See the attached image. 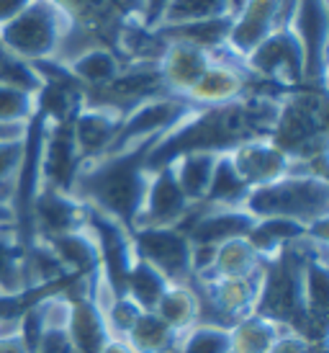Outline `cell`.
<instances>
[{"mask_svg":"<svg viewBox=\"0 0 329 353\" xmlns=\"http://www.w3.org/2000/svg\"><path fill=\"white\" fill-rule=\"evenodd\" d=\"M155 145H139L124 152H108L80 163L70 194L87 209L111 216L131 230L149 181L147 155Z\"/></svg>","mask_w":329,"mask_h":353,"instance_id":"1","label":"cell"},{"mask_svg":"<svg viewBox=\"0 0 329 353\" xmlns=\"http://www.w3.org/2000/svg\"><path fill=\"white\" fill-rule=\"evenodd\" d=\"M242 209L255 219H290L311 227L319 219H329V183L317 176H283L250 188Z\"/></svg>","mask_w":329,"mask_h":353,"instance_id":"2","label":"cell"},{"mask_svg":"<svg viewBox=\"0 0 329 353\" xmlns=\"http://www.w3.org/2000/svg\"><path fill=\"white\" fill-rule=\"evenodd\" d=\"M70 23L67 13L52 0H31L16 19L0 26V50L29 65L54 59Z\"/></svg>","mask_w":329,"mask_h":353,"instance_id":"3","label":"cell"},{"mask_svg":"<svg viewBox=\"0 0 329 353\" xmlns=\"http://www.w3.org/2000/svg\"><path fill=\"white\" fill-rule=\"evenodd\" d=\"M195 111L198 106H193L183 96H173V93H160V96L142 101L124 114L118 134L108 152H124V150L139 148V145H157L160 139L173 134L178 127H183Z\"/></svg>","mask_w":329,"mask_h":353,"instance_id":"4","label":"cell"},{"mask_svg":"<svg viewBox=\"0 0 329 353\" xmlns=\"http://www.w3.org/2000/svg\"><path fill=\"white\" fill-rule=\"evenodd\" d=\"M244 68L252 80H260L278 90L304 88V50L290 29L273 31L244 57Z\"/></svg>","mask_w":329,"mask_h":353,"instance_id":"5","label":"cell"},{"mask_svg":"<svg viewBox=\"0 0 329 353\" xmlns=\"http://www.w3.org/2000/svg\"><path fill=\"white\" fill-rule=\"evenodd\" d=\"M136 258L155 265L167 281H191V240L180 227H142L131 232Z\"/></svg>","mask_w":329,"mask_h":353,"instance_id":"6","label":"cell"},{"mask_svg":"<svg viewBox=\"0 0 329 353\" xmlns=\"http://www.w3.org/2000/svg\"><path fill=\"white\" fill-rule=\"evenodd\" d=\"M293 37L304 50V85L324 90L327 75V34H329V8L327 0H299V8L290 23Z\"/></svg>","mask_w":329,"mask_h":353,"instance_id":"7","label":"cell"},{"mask_svg":"<svg viewBox=\"0 0 329 353\" xmlns=\"http://www.w3.org/2000/svg\"><path fill=\"white\" fill-rule=\"evenodd\" d=\"M191 209L193 204L180 191L170 165H160L149 170L145 199L131 225V232L142 227H180L185 216L191 214Z\"/></svg>","mask_w":329,"mask_h":353,"instance_id":"8","label":"cell"},{"mask_svg":"<svg viewBox=\"0 0 329 353\" xmlns=\"http://www.w3.org/2000/svg\"><path fill=\"white\" fill-rule=\"evenodd\" d=\"M257 219L244 212L242 206H209L193 204L191 214L183 219V230L188 240L195 245H222L234 237H247Z\"/></svg>","mask_w":329,"mask_h":353,"instance_id":"9","label":"cell"},{"mask_svg":"<svg viewBox=\"0 0 329 353\" xmlns=\"http://www.w3.org/2000/svg\"><path fill=\"white\" fill-rule=\"evenodd\" d=\"M26 222H31L34 237L49 240V237L65 235V232L85 227L87 206L80 199L72 196L70 191H62V188L54 186H41L36 191L34 201H31Z\"/></svg>","mask_w":329,"mask_h":353,"instance_id":"10","label":"cell"},{"mask_svg":"<svg viewBox=\"0 0 329 353\" xmlns=\"http://www.w3.org/2000/svg\"><path fill=\"white\" fill-rule=\"evenodd\" d=\"M121 119L124 114L108 106H96V103H85V101L80 103L75 117L70 119V132H72V142H75L83 163L106 155L118 134Z\"/></svg>","mask_w":329,"mask_h":353,"instance_id":"11","label":"cell"},{"mask_svg":"<svg viewBox=\"0 0 329 353\" xmlns=\"http://www.w3.org/2000/svg\"><path fill=\"white\" fill-rule=\"evenodd\" d=\"M229 160L250 188L265 186V183L288 176L290 168V157L270 137L244 139L237 148L229 150Z\"/></svg>","mask_w":329,"mask_h":353,"instance_id":"12","label":"cell"},{"mask_svg":"<svg viewBox=\"0 0 329 353\" xmlns=\"http://www.w3.org/2000/svg\"><path fill=\"white\" fill-rule=\"evenodd\" d=\"M90 276H78L75 284L65 289L72 302V314H70L67 325V338L75 353H100L103 343L108 338V327L103 320V312L96 307V302L90 299Z\"/></svg>","mask_w":329,"mask_h":353,"instance_id":"13","label":"cell"},{"mask_svg":"<svg viewBox=\"0 0 329 353\" xmlns=\"http://www.w3.org/2000/svg\"><path fill=\"white\" fill-rule=\"evenodd\" d=\"M211 65V52H204L198 47L183 44V41H167L162 57L157 62L160 80L167 93L173 96H188L198 78L204 75Z\"/></svg>","mask_w":329,"mask_h":353,"instance_id":"14","label":"cell"},{"mask_svg":"<svg viewBox=\"0 0 329 353\" xmlns=\"http://www.w3.org/2000/svg\"><path fill=\"white\" fill-rule=\"evenodd\" d=\"M275 19H278V0H250L242 13L232 19L226 47L244 59L275 31Z\"/></svg>","mask_w":329,"mask_h":353,"instance_id":"15","label":"cell"},{"mask_svg":"<svg viewBox=\"0 0 329 353\" xmlns=\"http://www.w3.org/2000/svg\"><path fill=\"white\" fill-rule=\"evenodd\" d=\"M44 240V237H41ZM49 248L54 250V255L59 258L62 268L67 271L70 279L78 276H90L98 265L103 263V250H100V240H98L96 230L87 225L65 235L49 237Z\"/></svg>","mask_w":329,"mask_h":353,"instance_id":"16","label":"cell"},{"mask_svg":"<svg viewBox=\"0 0 329 353\" xmlns=\"http://www.w3.org/2000/svg\"><path fill=\"white\" fill-rule=\"evenodd\" d=\"M222 152H211V150H191V152H180L175 155L170 163L175 181L180 191L185 194V199L191 204H201L209 194V186H211L213 170H216V163H219Z\"/></svg>","mask_w":329,"mask_h":353,"instance_id":"17","label":"cell"},{"mask_svg":"<svg viewBox=\"0 0 329 353\" xmlns=\"http://www.w3.org/2000/svg\"><path fill=\"white\" fill-rule=\"evenodd\" d=\"M152 312H155L178 338L201 323V302H198L195 289L188 284V281H185V284H178V281H175V284H167L164 294L160 296V302L155 304Z\"/></svg>","mask_w":329,"mask_h":353,"instance_id":"18","label":"cell"},{"mask_svg":"<svg viewBox=\"0 0 329 353\" xmlns=\"http://www.w3.org/2000/svg\"><path fill=\"white\" fill-rule=\"evenodd\" d=\"M286 330L283 323L262 312H252L229 327V351L232 353H268Z\"/></svg>","mask_w":329,"mask_h":353,"instance_id":"19","label":"cell"},{"mask_svg":"<svg viewBox=\"0 0 329 353\" xmlns=\"http://www.w3.org/2000/svg\"><path fill=\"white\" fill-rule=\"evenodd\" d=\"M124 59L111 47H96L67 65V72L83 90H100L121 75Z\"/></svg>","mask_w":329,"mask_h":353,"instance_id":"20","label":"cell"},{"mask_svg":"<svg viewBox=\"0 0 329 353\" xmlns=\"http://www.w3.org/2000/svg\"><path fill=\"white\" fill-rule=\"evenodd\" d=\"M232 29V16L219 19L191 21V23H175V26H160L155 29L164 41H183L204 52H216L226 47V37Z\"/></svg>","mask_w":329,"mask_h":353,"instance_id":"21","label":"cell"},{"mask_svg":"<svg viewBox=\"0 0 329 353\" xmlns=\"http://www.w3.org/2000/svg\"><path fill=\"white\" fill-rule=\"evenodd\" d=\"M265 261L262 255L252 248L247 237H234L222 245H216V258H213L211 274L204 279H237V276H250L260 271Z\"/></svg>","mask_w":329,"mask_h":353,"instance_id":"22","label":"cell"},{"mask_svg":"<svg viewBox=\"0 0 329 353\" xmlns=\"http://www.w3.org/2000/svg\"><path fill=\"white\" fill-rule=\"evenodd\" d=\"M23 258H26V243L21 237L19 227H6L0 232V292L3 294H31L26 289Z\"/></svg>","mask_w":329,"mask_h":353,"instance_id":"23","label":"cell"},{"mask_svg":"<svg viewBox=\"0 0 329 353\" xmlns=\"http://www.w3.org/2000/svg\"><path fill=\"white\" fill-rule=\"evenodd\" d=\"M167 284H173V281H167L155 265H149L142 258H134L121 279V292L131 296L145 312H152L160 296L164 294Z\"/></svg>","mask_w":329,"mask_h":353,"instance_id":"24","label":"cell"},{"mask_svg":"<svg viewBox=\"0 0 329 353\" xmlns=\"http://www.w3.org/2000/svg\"><path fill=\"white\" fill-rule=\"evenodd\" d=\"M250 194V186L242 181V176L237 173V168L232 165L229 160V152H222L219 163H216V170H213L211 186H209V194L201 204L209 206H242L244 199Z\"/></svg>","mask_w":329,"mask_h":353,"instance_id":"25","label":"cell"},{"mask_svg":"<svg viewBox=\"0 0 329 353\" xmlns=\"http://www.w3.org/2000/svg\"><path fill=\"white\" fill-rule=\"evenodd\" d=\"M136 353H173L178 335L155 312H142L136 325L124 338Z\"/></svg>","mask_w":329,"mask_h":353,"instance_id":"26","label":"cell"},{"mask_svg":"<svg viewBox=\"0 0 329 353\" xmlns=\"http://www.w3.org/2000/svg\"><path fill=\"white\" fill-rule=\"evenodd\" d=\"M173 353H229V327L198 323L178 338Z\"/></svg>","mask_w":329,"mask_h":353,"instance_id":"27","label":"cell"},{"mask_svg":"<svg viewBox=\"0 0 329 353\" xmlns=\"http://www.w3.org/2000/svg\"><path fill=\"white\" fill-rule=\"evenodd\" d=\"M39 114L36 93L0 80V121L3 124H29Z\"/></svg>","mask_w":329,"mask_h":353,"instance_id":"28","label":"cell"},{"mask_svg":"<svg viewBox=\"0 0 329 353\" xmlns=\"http://www.w3.org/2000/svg\"><path fill=\"white\" fill-rule=\"evenodd\" d=\"M229 16L226 13V0H173L164 13L160 26H175V23H191V21H206ZM157 26V29H160Z\"/></svg>","mask_w":329,"mask_h":353,"instance_id":"29","label":"cell"},{"mask_svg":"<svg viewBox=\"0 0 329 353\" xmlns=\"http://www.w3.org/2000/svg\"><path fill=\"white\" fill-rule=\"evenodd\" d=\"M142 312H145V310H142L131 296L124 294V292H118L114 304H111L106 310V314H103L108 335H111V338H126L129 330L136 325V320L142 317Z\"/></svg>","mask_w":329,"mask_h":353,"instance_id":"30","label":"cell"},{"mask_svg":"<svg viewBox=\"0 0 329 353\" xmlns=\"http://www.w3.org/2000/svg\"><path fill=\"white\" fill-rule=\"evenodd\" d=\"M23 150H26V137L16 139V142H0V183L19 181Z\"/></svg>","mask_w":329,"mask_h":353,"instance_id":"31","label":"cell"},{"mask_svg":"<svg viewBox=\"0 0 329 353\" xmlns=\"http://www.w3.org/2000/svg\"><path fill=\"white\" fill-rule=\"evenodd\" d=\"M268 353H321V348L319 343H311L296 330H286Z\"/></svg>","mask_w":329,"mask_h":353,"instance_id":"32","label":"cell"},{"mask_svg":"<svg viewBox=\"0 0 329 353\" xmlns=\"http://www.w3.org/2000/svg\"><path fill=\"white\" fill-rule=\"evenodd\" d=\"M170 3L173 0H142V6H139V21L145 23L147 29L155 31L160 23H162L164 13L170 8Z\"/></svg>","mask_w":329,"mask_h":353,"instance_id":"33","label":"cell"},{"mask_svg":"<svg viewBox=\"0 0 329 353\" xmlns=\"http://www.w3.org/2000/svg\"><path fill=\"white\" fill-rule=\"evenodd\" d=\"M29 299L26 294L10 296V294H0V317H8V314H19L29 307Z\"/></svg>","mask_w":329,"mask_h":353,"instance_id":"34","label":"cell"},{"mask_svg":"<svg viewBox=\"0 0 329 353\" xmlns=\"http://www.w3.org/2000/svg\"><path fill=\"white\" fill-rule=\"evenodd\" d=\"M29 3L31 0H0V26H6L8 21L16 19Z\"/></svg>","mask_w":329,"mask_h":353,"instance_id":"35","label":"cell"},{"mask_svg":"<svg viewBox=\"0 0 329 353\" xmlns=\"http://www.w3.org/2000/svg\"><path fill=\"white\" fill-rule=\"evenodd\" d=\"M29 124H3L0 121V142H16V139L26 137Z\"/></svg>","mask_w":329,"mask_h":353,"instance_id":"36","label":"cell"},{"mask_svg":"<svg viewBox=\"0 0 329 353\" xmlns=\"http://www.w3.org/2000/svg\"><path fill=\"white\" fill-rule=\"evenodd\" d=\"M100 353H136V351L126 343L124 338H108L106 343H103V348H100Z\"/></svg>","mask_w":329,"mask_h":353,"instance_id":"37","label":"cell"},{"mask_svg":"<svg viewBox=\"0 0 329 353\" xmlns=\"http://www.w3.org/2000/svg\"><path fill=\"white\" fill-rule=\"evenodd\" d=\"M0 353H29V348L21 338H13V341H0Z\"/></svg>","mask_w":329,"mask_h":353,"instance_id":"38","label":"cell"},{"mask_svg":"<svg viewBox=\"0 0 329 353\" xmlns=\"http://www.w3.org/2000/svg\"><path fill=\"white\" fill-rule=\"evenodd\" d=\"M247 3H250V0H226V13L234 19L237 13H242V8L247 6Z\"/></svg>","mask_w":329,"mask_h":353,"instance_id":"39","label":"cell"},{"mask_svg":"<svg viewBox=\"0 0 329 353\" xmlns=\"http://www.w3.org/2000/svg\"><path fill=\"white\" fill-rule=\"evenodd\" d=\"M0 225H6V227H19V225H16V214H13L10 209H6V206H0Z\"/></svg>","mask_w":329,"mask_h":353,"instance_id":"40","label":"cell"},{"mask_svg":"<svg viewBox=\"0 0 329 353\" xmlns=\"http://www.w3.org/2000/svg\"><path fill=\"white\" fill-rule=\"evenodd\" d=\"M3 230H6V225H0V232H3Z\"/></svg>","mask_w":329,"mask_h":353,"instance_id":"41","label":"cell"}]
</instances>
